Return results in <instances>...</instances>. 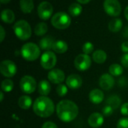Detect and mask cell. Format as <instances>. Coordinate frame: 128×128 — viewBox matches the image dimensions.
<instances>
[{"instance_id": "1", "label": "cell", "mask_w": 128, "mask_h": 128, "mask_svg": "<svg viewBox=\"0 0 128 128\" xmlns=\"http://www.w3.org/2000/svg\"><path fill=\"white\" fill-rule=\"evenodd\" d=\"M56 114L62 121L69 123L78 116L79 108L74 102L69 100H62L56 106Z\"/></svg>"}, {"instance_id": "2", "label": "cell", "mask_w": 128, "mask_h": 128, "mask_svg": "<svg viewBox=\"0 0 128 128\" xmlns=\"http://www.w3.org/2000/svg\"><path fill=\"white\" fill-rule=\"evenodd\" d=\"M33 111L40 118H48L54 113L55 105L51 99L41 96L38 97L33 103Z\"/></svg>"}, {"instance_id": "3", "label": "cell", "mask_w": 128, "mask_h": 128, "mask_svg": "<svg viewBox=\"0 0 128 128\" xmlns=\"http://www.w3.org/2000/svg\"><path fill=\"white\" fill-rule=\"evenodd\" d=\"M16 36L22 41L28 40L32 35V28L30 24L24 20L16 21L13 26Z\"/></svg>"}, {"instance_id": "4", "label": "cell", "mask_w": 128, "mask_h": 128, "mask_svg": "<svg viewBox=\"0 0 128 128\" xmlns=\"http://www.w3.org/2000/svg\"><path fill=\"white\" fill-rule=\"evenodd\" d=\"M21 55L27 61H34L40 55V48L33 42H28L21 48Z\"/></svg>"}, {"instance_id": "5", "label": "cell", "mask_w": 128, "mask_h": 128, "mask_svg": "<svg viewBox=\"0 0 128 128\" xmlns=\"http://www.w3.org/2000/svg\"><path fill=\"white\" fill-rule=\"evenodd\" d=\"M51 23L58 29H65L70 26L71 23V18L65 12H57L52 17Z\"/></svg>"}, {"instance_id": "6", "label": "cell", "mask_w": 128, "mask_h": 128, "mask_svg": "<svg viewBox=\"0 0 128 128\" xmlns=\"http://www.w3.org/2000/svg\"><path fill=\"white\" fill-rule=\"evenodd\" d=\"M20 88L21 91L25 94H32L37 88L36 80L31 75H24L20 79Z\"/></svg>"}, {"instance_id": "7", "label": "cell", "mask_w": 128, "mask_h": 128, "mask_svg": "<svg viewBox=\"0 0 128 128\" xmlns=\"http://www.w3.org/2000/svg\"><path fill=\"white\" fill-rule=\"evenodd\" d=\"M104 8L105 12L111 17H118L122 12V6L118 0H105Z\"/></svg>"}, {"instance_id": "8", "label": "cell", "mask_w": 128, "mask_h": 128, "mask_svg": "<svg viewBox=\"0 0 128 128\" xmlns=\"http://www.w3.org/2000/svg\"><path fill=\"white\" fill-rule=\"evenodd\" d=\"M40 63L44 69H52L56 65L57 57L53 52L46 51L41 55Z\"/></svg>"}, {"instance_id": "9", "label": "cell", "mask_w": 128, "mask_h": 128, "mask_svg": "<svg viewBox=\"0 0 128 128\" xmlns=\"http://www.w3.org/2000/svg\"><path fill=\"white\" fill-rule=\"evenodd\" d=\"M16 66L13 61L10 60H4L1 62L0 72L3 76L6 78H11L16 75Z\"/></svg>"}, {"instance_id": "10", "label": "cell", "mask_w": 128, "mask_h": 128, "mask_svg": "<svg viewBox=\"0 0 128 128\" xmlns=\"http://www.w3.org/2000/svg\"><path fill=\"white\" fill-rule=\"evenodd\" d=\"M91 65L92 59L88 54H80L74 60V66L79 71H86L90 68Z\"/></svg>"}, {"instance_id": "11", "label": "cell", "mask_w": 128, "mask_h": 128, "mask_svg": "<svg viewBox=\"0 0 128 128\" xmlns=\"http://www.w3.org/2000/svg\"><path fill=\"white\" fill-rule=\"evenodd\" d=\"M53 13V7L49 2L44 1L39 4L38 7V14L41 20H46L50 18Z\"/></svg>"}, {"instance_id": "12", "label": "cell", "mask_w": 128, "mask_h": 128, "mask_svg": "<svg viewBox=\"0 0 128 128\" xmlns=\"http://www.w3.org/2000/svg\"><path fill=\"white\" fill-rule=\"evenodd\" d=\"M48 79L53 84H60L65 79L64 72L59 69H53L48 73Z\"/></svg>"}, {"instance_id": "13", "label": "cell", "mask_w": 128, "mask_h": 128, "mask_svg": "<svg viewBox=\"0 0 128 128\" xmlns=\"http://www.w3.org/2000/svg\"><path fill=\"white\" fill-rule=\"evenodd\" d=\"M115 84V80L112 75L109 73H105L100 77L99 85L104 91H109L113 88Z\"/></svg>"}, {"instance_id": "14", "label": "cell", "mask_w": 128, "mask_h": 128, "mask_svg": "<svg viewBox=\"0 0 128 128\" xmlns=\"http://www.w3.org/2000/svg\"><path fill=\"white\" fill-rule=\"evenodd\" d=\"M66 85L70 89H78L82 85V78L78 74H71L66 78Z\"/></svg>"}, {"instance_id": "15", "label": "cell", "mask_w": 128, "mask_h": 128, "mask_svg": "<svg viewBox=\"0 0 128 128\" xmlns=\"http://www.w3.org/2000/svg\"><path fill=\"white\" fill-rule=\"evenodd\" d=\"M104 115L99 112L92 113L88 118V124L92 128H99L104 124Z\"/></svg>"}, {"instance_id": "16", "label": "cell", "mask_w": 128, "mask_h": 128, "mask_svg": "<svg viewBox=\"0 0 128 128\" xmlns=\"http://www.w3.org/2000/svg\"><path fill=\"white\" fill-rule=\"evenodd\" d=\"M89 100L94 104H100L104 99V92L98 88L93 89L88 94Z\"/></svg>"}, {"instance_id": "17", "label": "cell", "mask_w": 128, "mask_h": 128, "mask_svg": "<svg viewBox=\"0 0 128 128\" xmlns=\"http://www.w3.org/2000/svg\"><path fill=\"white\" fill-rule=\"evenodd\" d=\"M55 39L50 36H45L43 38H41L39 41V47L40 49L44 50V51H49L50 49H52V46L53 44L55 42Z\"/></svg>"}, {"instance_id": "18", "label": "cell", "mask_w": 128, "mask_h": 128, "mask_svg": "<svg viewBox=\"0 0 128 128\" xmlns=\"http://www.w3.org/2000/svg\"><path fill=\"white\" fill-rule=\"evenodd\" d=\"M38 91L41 96L46 97L51 91V85L50 82L46 80L40 81L38 84Z\"/></svg>"}, {"instance_id": "19", "label": "cell", "mask_w": 128, "mask_h": 128, "mask_svg": "<svg viewBox=\"0 0 128 128\" xmlns=\"http://www.w3.org/2000/svg\"><path fill=\"white\" fill-rule=\"evenodd\" d=\"M2 20L5 23H12L15 20V15L12 10L10 9H4L1 13Z\"/></svg>"}, {"instance_id": "20", "label": "cell", "mask_w": 128, "mask_h": 128, "mask_svg": "<svg viewBox=\"0 0 128 128\" xmlns=\"http://www.w3.org/2000/svg\"><path fill=\"white\" fill-rule=\"evenodd\" d=\"M107 58V55L106 53L100 49L96 50L93 54H92V59L93 60L98 64H102L104 63H105V61L106 60Z\"/></svg>"}, {"instance_id": "21", "label": "cell", "mask_w": 128, "mask_h": 128, "mask_svg": "<svg viewBox=\"0 0 128 128\" xmlns=\"http://www.w3.org/2000/svg\"><path fill=\"white\" fill-rule=\"evenodd\" d=\"M68 49V44L62 40L56 41L52 46V50L58 54H64Z\"/></svg>"}, {"instance_id": "22", "label": "cell", "mask_w": 128, "mask_h": 128, "mask_svg": "<svg viewBox=\"0 0 128 128\" xmlns=\"http://www.w3.org/2000/svg\"><path fill=\"white\" fill-rule=\"evenodd\" d=\"M123 26V22L122 19L119 18H114L112 19L108 24L109 29L112 32H119Z\"/></svg>"}, {"instance_id": "23", "label": "cell", "mask_w": 128, "mask_h": 128, "mask_svg": "<svg viewBox=\"0 0 128 128\" xmlns=\"http://www.w3.org/2000/svg\"><path fill=\"white\" fill-rule=\"evenodd\" d=\"M20 6L24 14H29L34 9V2L33 0H20Z\"/></svg>"}, {"instance_id": "24", "label": "cell", "mask_w": 128, "mask_h": 128, "mask_svg": "<svg viewBox=\"0 0 128 128\" xmlns=\"http://www.w3.org/2000/svg\"><path fill=\"white\" fill-rule=\"evenodd\" d=\"M106 103V105L111 106L115 110V109H117L120 106V105L122 103V100L118 95L113 94V95L110 96L107 98Z\"/></svg>"}, {"instance_id": "25", "label": "cell", "mask_w": 128, "mask_h": 128, "mask_svg": "<svg viewBox=\"0 0 128 128\" xmlns=\"http://www.w3.org/2000/svg\"><path fill=\"white\" fill-rule=\"evenodd\" d=\"M32 104V100L30 97L27 95L21 96L18 100V106L24 110L28 109Z\"/></svg>"}, {"instance_id": "26", "label": "cell", "mask_w": 128, "mask_h": 128, "mask_svg": "<svg viewBox=\"0 0 128 128\" xmlns=\"http://www.w3.org/2000/svg\"><path fill=\"white\" fill-rule=\"evenodd\" d=\"M82 11V7L80 4L73 3L70 5L68 8V12L72 17H78Z\"/></svg>"}, {"instance_id": "27", "label": "cell", "mask_w": 128, "mask_h": 128, "mask_svg": "<svg viewBox=\"0 0 128 128\" xmlns=\"http://www.w3.org/2000/svg\"><path fill=\"white\" fill-rule=\"evenodd\" d=\"M48 31V26L46 23L44 22H40L39 23H38L34 29V34L38 36H42L44 35H45Z\"/></svg>"}, {"instance_id": "28", "label": "cell", "mask_w": 128, "mask_h": 128, "mask_svg": "<svg viewBox=\"0 0 128 128\" xmlns=\"http://www.w3.org/2000/svg\"><path fill=\"white\" fill-rule=\"evenodd\" d=\"M124 72L123 67L117 63H114L110 65L109 68V72L111 75L112 76H119L121 75Z\"/></svg>"}, {"instance_id": "29", "label": "cell", "mask_w": 128, "mask_h": 128, "mask_svg": "<svg viewBox=\"0 0 128 128\" xmlns=\"http://www.w3.org/2000/svg\"><path fill=\"white\" fill-rule=\"evenodd\" d=\"M1 88H2V91L3 92L9 93L14 88V82L11 79H9V78L4 79L2 81V82L1 84Z\"/></svg>"}, {"instance_id": "30", "label": "cell", "mask_w": 128, "mask_h": 128, "mask_svg": "<svg viewBox=\"0 0 128 128\" xmlns=\"http://www.w3.org/2000/svg\"><path fill=\"white\" fill-rule=\"evenodd\" d=\"M56 93L59 97H64L68 94V86L60 84L56 88Z\"/></svg>"}, {"instance_id": "31", "label": "cell", "mask_w": 128, "mask_h": 128, "mask_svg": "<svg viewBox=\"0 0 128 128\" xmlns=\"http://www.w3.org/2000/svg\"><path fill=\"white\" fill-rule=\"evenodd\" d=\"M94 51V45L90 42V41H87L86 42L83 46H82V51L85 54H90L91 53H92Z\"/></svg>"}, {"instance_id": "32", "label": "cell", "mask_w": 128, "mask_h": 128, "mask_svg": "<svg viewBox=\"0 0 128 128\" xmlns=\"http://www.w3.org/2000/svg\"><path fill=\"white\" fill-rule=\"evenodd\" d=\"M117 128H128V118H122L118 120Z\"/></svg>"}, {"instance_id": "33", "label": "cell", "mask_w": 128, "mask_h": 128, "mask_svg": "<svg viewBox=\"0 0 128 128\" xmlns=\"http://www.w3.org/2000/svg\"><path fill=\"white\" fill-rule=\"evenodd\" d=\"M113 111H114V109H113L111 106L106 105V106H105L104 107V109H103V110H102L103 115H104V116H106V117H109V116H110V115L113 113Z\"/></svg>"}, {"instance_id": "34", "label": "cell", "mask_w": 128, "mask_h": 128, "mask_svg": "<svg viewBox=\"0 0 128 128\" xmlns=\"http://www.w3.org/2000/svg\"><path fill=\"white\" fill-rule=\"evenodd\" d=\"M121 63L123 67L128 69V54H124L121 58Z\"/></svg>"}, {"instance_id": "35", "label": "cell", "mask_w": 128, "mask_h": 128, "mask_svg": "<svg viewBox=\"0 0 128 128\" xmlns=\"http://www.w3.org/2000/svg\"><path fill=\"white\" fill-rule=\"evenodd\" d=\"M121 113L123 115L128 116V103H123L121 106Z\"/></svg>"}, {"instance_id": "36", "label": "cell", "mask_w": 128, "mask_h": 128, "mask_svg": "<svg viewBox=\"0 0 128 128\" xmlns=\"http://www.w3.org/2000/svg\"><path fill=\"white\" fill-rule=\"evenodd\" d=\"M41 128H58V127L52 121H46L45 123H44Z\"/></svg>"}, {"instance_id": "37", "label": "cell", "mask_w": 128, "mask_h": 128, "mask_svg": "<svg viewBox=\"0 0 128 128\" xmlns=\"http://www.w3.org/2000/svg\"><path fill=\"white\" fill-rule=\"evenodd\" d=\"M5 38V31L2 26H0V41L2 42Z\"/></svg>"}, {"instance_id": "38", "label": "cell", "mask_w": 128, "mask_h": 128, "mask_svg": "<svg viewBox=\"0 0 128 128\" xmlns=\"http://www.w3.org/2000/svg\"><path fill=\"white\" fill-rule=\"evenodd\" d=\"M122 51L125 53V54H128V41H124L122 43Z\"/></svg>"}, {"instance_id": "39", "label": "cell", "mask_w": 128, "mask_h": 128, "mask_svg": "<svg viewBox=\"0 0 128 128\" xmlns=\"http://www.w3.org/2000/svg\"><path fill=\"white\" fill-rule=\"evenodd\" d=\"M80 4H87L91 0H76Z\"/></svg>"}, {"instance_id": "40", "label": "cell", "mask_w": 128, "mask_h": 128, "mask_svg": "<svg viewBox=\"0 0 128 128\" xmlns=\"http://www.w3.org/2000/svg\"><path fill=\"white\" fill-rule=\"evenodd\" d=\"M124 16H125V18L127 19V20L128 21V5L124 9Z\"/></svg>"}, {"instance_id": "41", "label": "cell", "mask_w": 128, "mask_h": 128, "mask_svg": "<svg viewBox=\"0 0 128 128\" xmlns=\"http://www.w3.org/2000/svg\"><path fill=\"white\" fill-rule=\"evenodd\" d=\"M0 95H1V97H0V101L2 102L3 101V99H4V94H3V91H2L0 92Z\"/></svg>"}, {"instance_id": "42", "label": "cell", "mask_w": 128, "mask_h": 128, "mask_svg": "<svg viewBox=\"0 0 128 128\" xmlns=\"http://www.w3.org/2000/svg\"><path fill=\"white\" fill-rule=\"evenodd\" d=\"M10 1L11 0H0V2H1L2 4H7L8 2H10Z\"/></svg>"}]
</instances>
